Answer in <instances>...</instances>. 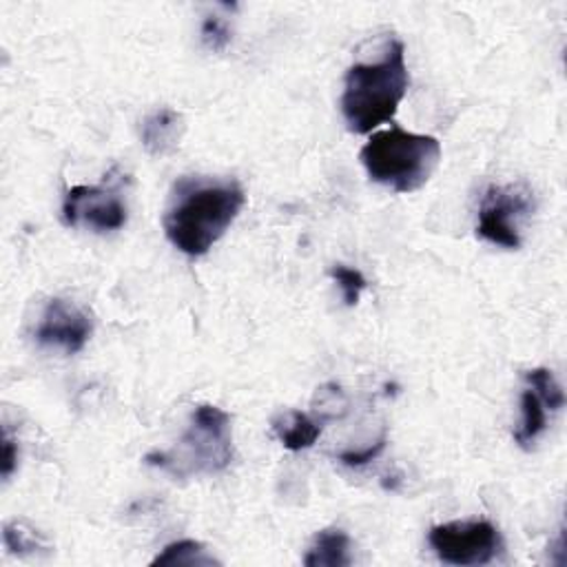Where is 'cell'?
Wrapping results in <instances>:
<instances>
[{"label": "cell", "mask_w": 567, "mask_h": 567, "mask_svg": "<svg viewBox=\"0 0 567 567\" xmlns=\"http://www.w3.org/2000/svg\"><path fill=\"white\" fill-rule=\"evenodd\" d=\"M245 202V189L236 180L182 178L165 211V234L180 253L202 258L231 229Z\"/></svg>", "instance_id": "6da1fadb"}, {"label": "cell", "mask_w": 567, "mask_h": 567, "mask_svg": "<svg viewBox=\"0 0 567 567\" xmlns=\"http://www.w3.org/2000/svg\"><path fill=\"white\" fill-rule=\"evenodd\" d=\"M408 84L410 76L401 41H388L379 60L351 65L342 93V113L349 132L366 136L379 125L390 123L408 93Z\"/></svg>", "instance_id": "7a4b0ae2"}, {"label": "cell", "mask_w": 567, "mask_h": 567, "mask_svg": "<svg viewBox=\"0 0 567 567\" xmlns=\"http://www.w3.org/2000/svg\"><path fill=\"white\" fill-rule=\"evenodd\" d=\"M360 158L375 184L395 193H415L426 186L436 171L441 162V143L434 136L393 127L373 134Z\"/></svg>", "instance_id": "3957f363"}, {"label": "cell", "mask_w": 567, "mask_h": 567, "mask_svg": "<svg viewBox=\"0 0 567 567\" xmlns=\"http://www.w3.org/2000/svg\"><path fill=\"white\" fill-rule=\"evenodd\" d=\"M178 479L191 475H217L234 462L231 417L217 406L202 404L193 410L191 423L171 452H151L145 460Z\"/></svg>", "instance_id": "277c9868"}, {"label": "cell", "mask_w": 567, "mask_h": 567, "mask_svg": "<svg viewBox=\"0 0 567 567\" xmlns=\"http://www.w3.org/2000/svg\"><path fill=\"white\" fill-rule=\"evenodd\" d=\"M428 543L439 560L460 567L492 563L503 549L501 532L486 519L434 525L428 532Z\"/></svg>", "instance_id": "5b68a950"}, {"label": "cell", "mask_w": 567, "mask_h": 567, "mask_svg": "<svg viewBox=\"0 0 567 567\" xmlns=\"http://www.w3.org/2000/svg\"><path fill=\"white\" fill-rule=\"evenodd\" d=\"M534 208L532 193L519 184H490L477 213V238L495 247L517 251L521 247L519 224Z\"/></svg>", "instance_id": "8992f818"}, {"label": "cell", "mask_w": 567, "mask_h": 567, "mask_svg": "<svg viewBox=\"0 0 567 567\" xmlns=\"http://www.w3.org/2000/svg\"><path fill=\"white\" fill-rule=\"evenodd\" d=\"M63 219L67 226H87L91 231L109 234L127 224V206L113 186H71L63 202Z\"/></svg>", "instance_id": "52a82bcc"}, {"label": "cell", "mask_w": 567, "mask_h": 567, "mask_svg": "<svg viewBox=\"0 0 567 567\" xmlns=\"http://www.w3.org/2000/svg\"><path fill=\"white\" fill-rule=\"evenodd\" d=\"M93 332L91 317L69 299L54 297L38 321L36 342L47 349H58L67 355L80 353Z\"/></svg>", "instance_id": "ba28073f"}, {"label": "cell", "mask_w": 567, "mask_h": 567, "mask_svg": "<svg viewBox=\"0 0 567 567\" xmlns=\"http://www.w3.org/2000/svg\"><path fill=\"white\" fill-rule=\"evenodd\" d=\"M182 136H184V118L182 113H178L171 106H160L151 111L140 127L143 147L156 158L171 156L180 147Z\"/></svg>", "instance_id": "9c48e42d"}, {"label": "cell", "mask_w": 567, "mask_h": 567, "mask_svg": "<svg viewBox=\"0 0 567 567\" xmlns=\"http://www.w3.org/2000/svg\"><path fill=\"white\" fill-rule=\"evenodd\" d=\"M351 563V538L339 528L321 530L304 556L306 567H349Z\"/></svg>", "instance_id": "30bf717a"}, {"label": "cell", "mask_w": 567, "mask_h": 567, "mask_svg": "<svg viewBox=\"0 0 567 567\" xmlns=\"http://www.w3.org/2000/svg\"><path fill=\"white\" fill-rule=\"evenodd\" d=\"M273 430L286 450L302 452L315 445L321 434V423L310 419L306 412L291 410L273 421Z\"/></svg>", "instance_id": "8fae6325"}, {"label": "cell", "mask_w": 567, "mask_h": 567, "mask_svg": "<svg viewBox=\"0 0 567 567\" xmlns=\"http://www.w3.org/2000/svg\"><path fill=\"white\" fill-rule=\"evenodd\" d=\"M547 428V408L541 397L528 386L521 395V426L514 432V441L521 447H530Z\"/></svg>", "instance_id": "7c38bea8"}, {"label": "cell", "mask_w": 567, "mask_h": 567, "mask_svg": "<svg viewBox=\"0 0 567 567\" xmlns=\"http://www.w3.org/2000/svg\"><path fill=\"white\" fill-rule=\"evenodd\" d=\"M217 560L206 552V547L197 541L184 538L169 543L154 560L151 565H215Z\"/></svg>", "instance_id": "4fadbf2b"}, {"label": "cell", "mask_w": 567, "mask_h": 567, "mask_svg": "<svg viewBox=\"0 0 567 567\" xmlns=\"http://www.w3.org/2000/svg\"><path fill=\"white\" fill-rule=\"evenodd\" d=\"M525 382L541 397V401L545 404L547 410L558 412L565 406V393H563L560 384L556 382V377L552 375V371H547V368L528 371Z\"/></svg>", "instance_id": "5bb4252c"}, {"label": "cell", "mask_w": 567, "mask_h": 567, "mask_svg": "<svg viewBox=\"0 0 567 567\" xmlns=\"http://www.w3.org/2000/svg\"><path fill=\"white\" fill-rule=\"evenodd\" d=\"M3 541H5V547L12 554H19V556L45 549L43 536L34 528H30L25 521H10V523H5Z\"/></svg>", "instance_id": "9a60e30c"}, {"label": "cell", "mask_w": 567, "mask_h": 567, "mask_svg": "<svg viewBox=\"0 0 567 567\" xmlns=\"http://www.w3.org/2000/svg\"><path fill=\"white\" fill-rule=\"evenodd\" d=\"M330 277L339 284V288H342V295H344V304L347 306H358L360 304V297L362 293L366 291L368 282L364 277L362 271L358 269H351V267H344V264H337L330 269Z\"/></svg>", "instance_id": "2e32d148"}, {"label": "cell", "mask_w": 567, "mask_h": 567, "mask_svg": "<svg viewBox=\"0 0 567 567\" xmlns=\"http://www.w3.org/2000/svg\"><path fill=\"white\" fill-rule=\"evenodd\" d=\"M202 43L211 52H224L226 45L231 43V30L219 16H206L202 23Z\"/></svg>", "instance_id": "e0dca14e"}, {"label": "cell", "mask_w": 567, "mask_h": 567, "mask_svg": "<svg viewBox=\"0 0 567 567\" xmlns=\"http://www.w3.org/2000/svg\"><path fill=\"white\" fill-rule=\"evenodd\" d=\"M386 443H388V436H386V432H384L373 445H368V447H364V450H349V452H342V455H339L337 460L342 462L344 466H349V468H360V466H366V464L375 462V460L382 455V452H384Z\"/></svg>", "instance_id": "ac0fdd59"}, {"label": "cell", "mask_w": 567, "mask_h": 567, "mask_svg": "<svg viewBox=\"0 0 567 567\" xmlns=\"http://www.w3.org/2000/svg\"><path fill=\"white\" fill-rule=\"evenodd\" d=\"M16 466H19V445H16L14 436L10 434V430L5 428V432H3V464H0V473H3L5 481L12 479Z\"/></svg>", "instance_id": "d6986e66"}]
</instances>
